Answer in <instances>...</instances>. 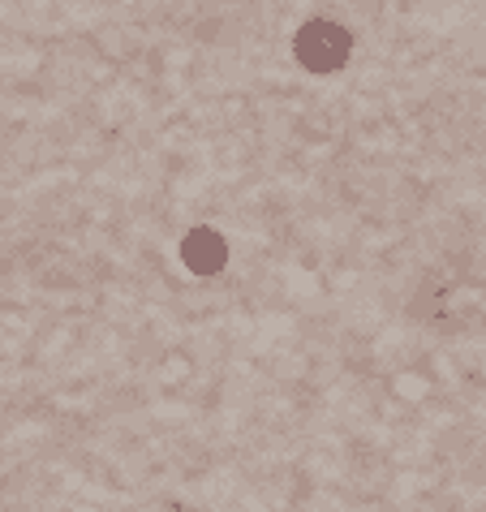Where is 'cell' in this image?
I'll use <instances>...</instances> for the list:
<instances>
[{
  "mask_svg": "<svg viewBox=\"0 0 486 512\" xmlns=\"http://www.w3.org/2000/svg\"><path fill=\"white\" fill-rule=\"evenodd\" d=\"M293 56L302 69H310V74H336V69H345L349 56H353V35L332 18H310V22L297 26Z\"/></svg>",
  "mask_w": 486,
  "mask_h": 512,
  "instance_id": "obj_1",
  "label": "cell"
},
{
  "mask_svg": "<svg viewBox=\"0 0 486 512\" xmlns=\"http://www.w3.org/2000/svg\"><path fill=\"white\" fill-rule=\"evenodd\" d=\"M181 263L190 267L194 276H216L220 267L228 263V246H224V237L216 229H190L181 241Z\"/></svg>",
  "mask_w": 486,
  "mask_h": 512,
  "instance_id": "obj_2",
  "label": "cell"
}]
</instances>
